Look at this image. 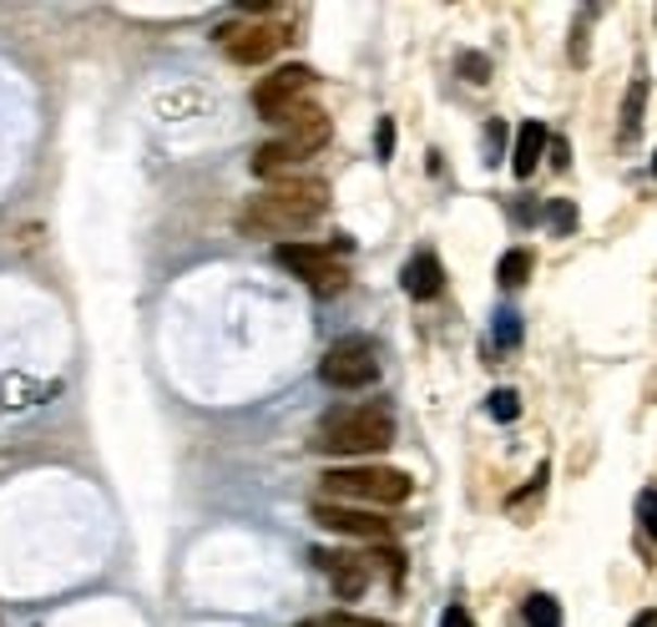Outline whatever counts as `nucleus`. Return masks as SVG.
Segmentation results:
<instances>
[{"instance_id":"17","label":"nucleus","mask_w":657,"mask_h":627,"mask_svg":"<svg viewBox=\"0 0 657 627\" xmlns=\"http://www.w3.org/2000/svg\"><path fill=\"white\" fill-rule=\"evenodd\" d=\"M637 522H643V531L657 541V491H643V497H637Z\"/></svg>"},{"instance_id":"20","label":"nucleus","mask_w":657,"mask_h":627,"mask_svg":"<svg viewBox=\"0 0 657 627\" xmlns=\"http://www.w3.org/2000/svg\"><path fill=\"white\" fill-rule=\"evenodd\" d=\"M496 339H501V344H516V339H521V324H516V314H496Z\"/></svg>"},{"instance_id":"9","label":"nucleus","mask_w":657,"mask_h":627,"mask_svg":"<svg viewBox=\"0 0 657 627\" xmlns=\"http://www.w3.org/2000/svg\"><path fill=\"white\" fill-rule=\"evenodd\" d=\"M329 117H324L319 106H299V112H293L289 122H283V137H278V142L283 147H293V152H299V158H314V152H319L324 142H329Z\"/></svg>"},{"instance_id":"14","label":"nucleus","mask_w":657,"mask_h":627,"mask_svg":"<svg viewBox=\"0 0 657 627\" xmlns=\"http://www.w3.org/2000/svg\"><path fill=\"white\" fill-rule=\"evenodd\" d=\"M526 274H531V253H526V249H511L506 259H501V268H496L501 289H521Z\"/></svg>"},{"instance_id":"24","label":"nucleus","mask_w":657,"mask_h":627,"mask_svg":"<svg viewBox=\"0 0 657 627\" xmlns=\"http://www.w3.org/2000/svg\"><path fill=\"white\" fill-rule=\"evenodd\" d=\"M552 162H556V167H567V142H561V137L552 142Z\"/></svg>"},{"instance_id":"16","label":"nucleus","mask_w":657,"mask_h":627,"mask_svg":"<svg viewBox=\"0 0 657 627\" xmlns=\"http://www.w3.org/2000/svg\"><path fill=\"white\" fill-rule=\"evenodd\" d=\"M491 415H496V421H516V415H521V394L496 390V394H491Z\"/></svg>"},{"instance_id":"8","label":"nucleus","mask_w":657,"mask_h":627,"mask_svg":"<svg viewBox=\"0 0 657 627\" xmlns=\"http://www.w3.org/2000/svg\"><path fill=\"white\" fill-rule=\"evenodd\" d=\"M314 522L324 531H339V537H365V541H384L390 537V522L375 516V511H354L339 506V501H314Z\"/></svg>"},{"instance_id":"2","label":"nucleus","mask_w":657,"mask_h":627,"mask_svg":"<svg viewBox=\"0 0 657 627\" xmlns=\"http://www.w3.org/2000/svg\"><path fill=\"white\" fill-rule=\"evenodd\" d=\"M384 446H394V415L384 405L329 410L314 430V451L324 455H380Z\"/></svg>"},{"instance_id":"6","label":"nucleus","mask_w":657,"mask_h":627,"mask_svg":"<svg viewBox=\"0 0 657 627\" xmlns=\"http://www.w3.org/2000/svg\"><path fill=\"white\" fill-rule=\"evenodd\" d=\"M314 87V72L308 66H278L274 76H263L258 87H253V106H258V117L263 122H283L304 106V91Z\"/></svg>"},{"instance_id":"11","label":"nucleus","mask_w":657,"mask_h":627,"mask_svg":"<svg viewBox=\"0 0 657 627\" xmlns=\"http://www.w3.org/2000/svg\"><path fill=\"white\" fill-rule=\"evenodd\" d=\"M400 284H405L409 299H435L440 284H445V268H440L435 253H415V259L405 263V274H400Z\"/></svg>"},{"instance_id":"15","label":"nucleus","mask_w":657,"mask_h":627,"mask_svg":"<svg viewBox=\"0 0 657 627\" xmlns=\"http://www.w3.org/2000/svg\"><path fill=\"white\" fill-rule=\"evenodd\" d=\"M526 623L531 627H561V607H556V598H546V592L526 598Z\"/></svg>"},{"instance_id":"18","label":"nucleus","mask_w":657,"mask_h":627,"mask_svg":"<svg viewBox=\"0 0 657 627\" xmlns=\"http://www.w3.org/2000/svg\"><path fill=\"white\" fill-rule=\"evenodd\" d=\"M460 72H466V81H476V87H481V81H491V61L476 57V51H466V57H460Z\"/></svg>"},{"instance_id":"23","label":"nucleus","mask_w":657,"mask_h":627,"mask_svg":"<svg viewBox=\"0 0 657 627\" xmlns=\"http://www.w3.org/2000/svg\"><path fill=\"white\" fill-rule=\"evenodd\" d=\"M440 627H476V623H470V613H466V607H445V617H440Z\"/></svg>"},{"instance_id":"19","label":"nucleus","mask_w":657,"mask_h":627,"mask_svg":"<svg viewBox=\"0 0 657 627\" xmlns=\"http://www.w3.org/2000/svg\"><path fill=\"white\" fill-rule=\"evenodd\" d=\"M643 97H647V87L637 81V87L628 91V117H622V137H628V131L637 127V117H643Z\"/></svg>"},{"instance_id":"25","label":"nucleus","mask_w":657,"mask_h":627,"mask_svg":"<svg viewBox=\"0 0 657 627\" xmlns=\"http://www.w3.org/2000/svg\"><path fill=\"white\" fill-rule=\"evenodd\" d=\"M632 627H657V613H643V617H637V623H632Z\"/></svg>"},{"instance_id":"4","label":"nucleus","mask_w":657,"mask_h":627,"mask_svg":"<svg viewBox=\"0 0 657 627\" xmlns=\"http://www.w3.org/2000/svg\"><path fill=\"white\" fill-rule=\"evenodd\" d=\"M319 379L329 390H365L380 379V350L369 344V339H339L329 344V354L319 360Z\"/></svg>"},{"instance_id":"26","label":"nucleus","mask_w":657,"mask_h":627,"mask_svg":"<svg viewBox=\"0 0 657 627\" xmlns=\"http://www.w3.org/2000/svg\"><path fill=\"white\" fill-rule=\"evenodd\" d=\"M304 627H324V623H304Z\"/></svg>"},{"instance_id":"1","label":"nucleus","mask_w":657,"mask_h":627,"mask_svg":"<svg viewBox=\"0 0 657 627\" xmlns=\"http://www.w3.org/2000/svg\"><path fill=\"white\" fill-rule=\"evenodd\" d=\"M324 208H329V188L319 177H293V183H274L268 192H258L238 213V228L243 234H299L314 218H324Z\"/></svg>"},{"instance_id":"10","label":"nucleus","mask_w":657,"mask_h":627,"mask_svg":"<svg viewBox=\"0 0 657 627\" xmlns=\"http://www.w3.org/2000/svg\"><path fill=\"white\" fill-rule=\"evenodd\" d=\"M314 562H319L324 572H329V582H334V592L344 602L350 598H359L369 587V572H365V562L359 556H334V552H314Z\"/></svg>"},{"instance_id":"3","label":"nucleus","mask_w":657,"mask_h":627,"mask_svg":"<svg viewBox=\"0 0 657 627\" xmlns=\"http://www.w3.org/2000/svg\"><path fill=\"white\" fill-rule=\"evenodd\" d=\"M324 491L344 501H369V506H400L409 501V476L394 466H344V471H324Z\"/></svg>"},{"instance_id":"7","label":"nucleus","mask_w":657,"mask_h":627,"mask_svg":"<svg viewBox=\"0 0 657 627\" xmlns=\"http://www.w3.org/2000/svg\"><path fill=\"white\" fill-rule=\"evenodd\" d=\"M289 41L283 26H268V21H249V26H228L223 30V51L238 61V66H263L268 57H278Z\"/></svg>"},{"instance_id":"13","label":"nucleus","mask_w":657,"mask_h":627,"mask_svg":"<svg viewBox=\"0 0 657 627\" xmlns=\"http://www.w3.org/2000/svg\"><path fill=\"white\" fill-rule=\"evenodd\" d=\"M299 152H293V147H283V142H263L258 152H253V173L258 177H283V173H293V167H299Z\"/></svg>"},{"instance_id":"12","label":"nucleus","mask_w":657,"mask_h":627,"mask_svg":"<svg viewBox=\"0 0 657 627\" xmlns=\"http://www.w3.org/2000/svg\"><path fill=\"white\" fill-rule=\"evenodd\" d=\"M546 142H552V131L541 127V122H521V131H516V152H511L516 177L536 173V162H541V152H546Z\"/></svg>"},{"instance_id":"21","label":"nucleus","mask_w":657,"mask_h":627,"mask_svg":"<svg viewBox=\"0 0 657 627\" xmlns=\"http://www.w3.org/2000/svg\"><path fill=\"white\" fill-rule=\"evenodd\" d=\"M375 152H380V158H390V152H394V122L390 117H384L380 131H375Z\"/></svg>"},{"instance_id":"5","label":"nucleus","mask_w":657,"mask_h":627,"mask_svg":"<svg viewBox=\"0 0 657 627\" xmlns=\"http://www.w3.org/2000/svg\"><path fill=\"white\" fill-rule=\"evenodd\" d=\"M339 249H350V243H334V249H319V243H278L274 259L299 274L314 293H339L344 289V263H339Z\"/></svg>"},{"instance_id":"22","label":"nucleus","mask_w":657,"mask_h":627,"mask_svg":"<svg viewBox=\"0 0 657 627\" xmlns=\"http://www.w3.org/2000/svg\"><path fill=\"white\" fill-rule=\"evenodd\" d=\"M324 627H390V623H375V617H350V613H339V617H324Z\"/></svg>"}]
</instances>
